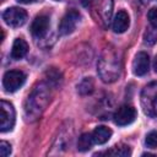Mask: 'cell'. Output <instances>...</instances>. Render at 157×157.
<instances>
[{
    "instance_id": "obj_24",
    "label": "cell",
    "mask_w": 157,
    "mask_h": 157,
    "mask_svg": "<svg viewBox=\"0 0 157 157\" xmlns=\"http://www.w3.org/2000/svg\"><path fill=\"white\" fill-rule=\"evenodd\" d=\"M150 1H151V0H141L142 4H147V2H150Z\"/></svg>"
},
{
    "instance_id": "obj_5",
    "label": "cell",
    "mask_w": 157,
    "mask_h": 157,
    "mask_svg": "<svg viewBox=\"0 0 157 157\" xmlns=\"http://www.w3.org/2000/svg\"><path fill=\"white\" fill-rule=\"evenodd\" d=\"M2 20L10 27H20L27 21V12L21 7H9L2 12Z\"/></svg>"
},
{
    "instance_id": "obj_22",
    "label": "cell",
    "mask_w": 157,
    "mask_h": 157,
    "mask_svg": "<svg viewBox=\"0 0 157 157\" xmlns=\"http://www.w3.org/2000/svg\"><path fill=\"white\" fill-rule=\"evenodd\" d=\"M17 1L21 2V4H31V2H34L37 0H17Z\"/></svg>"
},
{
    "instance_id": "obj_1",
    "label": "cell",
    "mask_w": 157,
    "mask_h": 157,
    "mask_svg": "<svg viewBox=\"0 0 157 157\" xmlns=\"http://www.w3.org/2000/svg\"><path fill=\"white\" fill-rule=\"evenodd\" d=\"M50 96L52 94L49 85L40 82L37 86H34L25 103V115L27 120H37L43 114V112L50 102Z\"/></svg>"
},
{
    "instance_id": "obj_2",
    "label": "cell",
    "mask_w": 157,
    "mask_h": 157,
    "mask_svg": "<svg viewBox=\"0 0 157 157\" xmlns=\"http://www.w3.org/2000/svg\"><path fill=\"white\" fill-rule=\"evenodd\" d=\"M98 75L103 82L110 83L119 78L121 72V63L113 49H105L97 64Z\"/></svg>"
},
{
    "instance_id": "obj_19",
    "label": "cell",
    "mask_w": 157,
    "mask_h": 157,
    "mask_svg": "<svg viewBox=\"0 0 157 157\" xmlns=\"http://www.w3.org/2000/svg\"><path fill=\"white\" fill-rule=\"evenodd\" d=\"M147 17H148V21L152 25V27L157 29V7L150 9V11L147 13Z\"/></svg>"
},
{
    "instance_id": "obj_26",
    "label": "cell",
    "mask_w": 157,
    "mask_h": 157,
    "mask_svg": "<svg viewBox=\"0 0 157 157\" xmlns=\"http://www.w3.org/2000/svg\"><path fill=\"white\" fill-rule=\"evenodd\" d=\"M1 1H4V0H1Z\"/></svg>"
},
{
    "instance_id": "obj_6",
    "label": "cell",
    "mask_w": 157,
    "mask_h": 157,
    "mask_svg": "<svg viewBox=\"0 0 157 157\" xmlns=\"http://www.w3.org/2000/svg\"><path fill=\"white\" fill-rule=\"evenodd\" d=\"M26 81V75L20 70H10L4 75L2 85L7 92H15Z\"/></svg>"
},
{
    "instance_id": "obj_14",
    "label": "cell",
    "mask_w": 157,
    "mask_h": 157,
    "mask_svg": "<svg viewBox=\"0 0 157 157\" xmlns=\"http://www.w3.org/2000/svg\"><path fill=\"white\" fill-rule=\"evenodd\" d=\"M93 144H94V141H93L92 134L85 132V134H82V135L78 137V140H77V150H78V151H82V152L88 151V150L92 147Z\"/></svg>"
},
{
    "instance_id": "obj_13",
    "label": "cell",
    "mask_w": 157,
    "mask_h": 157,
    "mask_svg": "<svg viewBox=\"0 0 157 157\" xmlns=\"http://www.w3.org/2000/svg\"><path fill=\"white\" fill-rule=\"evenodd\" d=\"M112 136V130L107 126H97L93 132H92V137H93V141L94 144H98V145H102V144H105Z\"/></svg>"
},
{
    "instance_id": "obj_11",
    "label": "cell",
    "mask_w": 157,
    "mask_h": 157,
    "mask_svg": "<svg viewBox=\"0 0 157 157\" xmlns=\"http://www.w3.org/2000/svg\"><path fill=\"white\" fill-rule=\"evenodd\" d=\"M129 25H130V18L128 12H125L124 10L118 11L113 20V31L115 33H123L128 29Z\"/></svg>"
},
{
    "instance_id": "obj_15",
    "label": "cell",
    "mask_w": 157,
    "mask_h": 157,
    "mask_svg": "<svg viewBox=\"0 0 157 157\" xmlns=\"http://www.w3.org/2000/svg\"><path fill=\"white\" fill-rule=\"evenodd\" d=\"M93 88H94V83H93V80L91 77H85L80 81V83L77 85V91L80 94H90L93 92Z\"/></svg>"
},
{
    "instance_id": "obj_18",
    "label": "cell",
    "mask_w": 157,
    "mask_h": 157,
    "mask_svg": "<svg viewBox=\"0 0 157 157\" xmlns=\"http://www.w3.org/2000/svg\"><path fill=\"white\" fill-rule=\"evenodd\" d=\"M145 145L148 148H157V131H151L145 139Z\"/></svg>"
},
{
    "instance_id": "obj_3",
    "label": "cell",
    "mask_w": 157,
    "mask_h": 157,
    "mask_svg": "<svg viewBox=\"0 0 157 157\" xmlns=\"http://www.w3.org/2000/svg\"><path fill=\"white\" fill-rule=\"evenodd\" d=\"M141 107L148 117H157V81H152L142 88Z\"/></svg>"
},
{
    "instance_id": "obj_20",
    "label": "cell",
    "mask_w": 157,
    "mask_h": 157,
    "mask_svg": "<svg viewBox=\"0 0 157 157\" xmlns=\"http://www.w3.org/2000/svg\"><path fill=\"white\" fill-rule=\"evenodd\" d=\"M11 153V145L6 141H1L0 142V155L2 157H6Z\"/></svg>"
},
{
    "instance_id": "obj_16",
    "label": "cell",
    "mask_w": 157,
    "mask_h": 157,
    "mask_svg": "<svg viewBox=\"0 0 157 157\" xmlns=\"http://www.w3.org/2000/svg\"><path fill=\"white\" fill-rule=\"evenodd\" d=\"M107 155H110V156H118V157H126V156H130L131 151L129 148V146L126 145H118V146H114L112 147L109 151L105 152Z\"/></svg>"
},
{
    "instance_id": "obj_21",
    "label": "cell",
    "mask_w": 157,
    "mask_h": 157,
    "mask_svg": "<svg viewBox=\"0 0 157 157\" xmlns=\"http://www.w3.org/2000/svg\"><path fill=\"white\" fill-rule=\"evenodd\" d=\"M91 2H92V0H81V4H82L85 7H88V6L91 5Z\"/></svg>"
},
{
    "instance_id": "obj_12",
    "label": "cell",
    "mask_w": 157,
    "mask_h": 157,
    "mask_svg": "<svg viewBox=\"0 0 157 157\" xmlns=\"http://www.w3.org/2000/svg\"><path fill=\"white\" fill-rule=\"evenodd\" d=\"M28 52V44L25 39L22 38H16L13 40V44H12V49H11V56L12 59L15 60H18V59H22Z\"/></svg>"
},
{
    "instance_id": "obj_4",
    "label": "cell",
    "mask_w": 157,
    "mask_h": 157,
    "mask_svg": "<svg viewBox=\"0 0 157 157\" xmlns=\"http://www.w3.org/2000/svg\"><path fill=\"white\" fill-rule=\"evenodd\" d=\"M15 108L11 103L6 101L0 102V130L2 132L10 131L15 125Z\"/></svg>"
},
{
    "instance_id": "obj_17",
    "label": "cell",
    "mask_w": 157,
    "mask_h": 157,
    "mask_svg": "<svg viewBox=\"0 0 157 157\" xmlns=\"http://www.w3.org/2000/svg\"><path fill=\"white\" fill-rule=\"evenodd\" d=\"M47 76H48V81H49L52 85H54V86H58V85L60 83V81H61V75H60V72H59L56 69H54V67H52V69H49V70L47 71Z\"/></svg>"
},
{
    "instance_id": "obj_9",
    "label": "cell",
    "mask_w": 157,
    "mask_h": 157,
    "mask_svg": "<svg viewBox=\"0 0 157 157\" xmlns=\"http://www.w3.org/2000/svg\"><path fill=\"white\" fill-rule=\"evenodd\" d=\"M48 28H49V17L45 15L37 16L31 25V32L33 37L38 39L45 36V33L48 32Z\"/></svg>"
},
{
    "instance_id": "obj_25",
    "label": "cell",
    "mask_w": 157,
    "mask_h": 157,
    "mask_svg": "<svg viewBox=\"0 0 157 157\" xmlns=\"http://www.w3.org/2000/svg\"><path fill=\"white\" fill-rule=\"evenodd\" d=\"M55 1H64V0H55Z\"/></svg>"
},
{
    "instance_id": "obj_23",
    "label": "cell",
    "mask_w": 157,
    "mask_h": 157,
    "mask_svg": "<svg viewBox=\"0 0 157 157\" xmlns=\"http://www.w3.org/2000/svg\"><path fill=\"white\" fill-rule=\"evenodd\" d=\"M153 67H155V70H156V72H157V55H156L155 61H153Z\"/></svg>"
},
{
    "instance_id": "obj_8",
    "label": "cell",
    "mask_w": 157,
    "mask_h": 157,
    "mask_svg": "<svg viewBox=\"0 0 157 157\" xmlns=\"http://www.w3.org/2000/svg\"><path fill=\"white\" fill-rule=\"evenodd\" d=\"M113 118H114V123L117 125H119V126L129 125V124H131L135 120V118H136V110H135L134 107L128 105V104H124V105L119 107L115 110Z\"/></svg>"
},
{
    "instance_id": "obj_10",
    "label": "cell",
    "mask_w": 157,
    "mask_h": 157,
    "mask_svg": "<svg viewBox=\"0 0 157 157\" xmlns=\"http://www.w3.org/2000/svg\"><path fill=\"white\" fill-rule=\"evenodd\" d=\"M150 69V58L147 53L140 52L135 55V59L132 61V71L137 76H142L148 72Z\"/></svg>"
},
{
    "instance_id": "obj_7",
    "label": "cell",
    "mask_w": 157,
    "mask_h": 157,
    "mask_svg": "<svg viewBox=\"0 0 157 157\" xmlns=\"http://www.w3.org/2000/svg\"><path fill=\"white\" fill-rule=\"evenodd\" d=\"M81 18V15L78 11L76 10H69L64 17L61 18L60 21V25H59V32L60 34H70L71 32H74V29L76 28V25L78 23Z\"/></svg>"
}]
</instances>
